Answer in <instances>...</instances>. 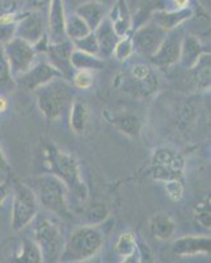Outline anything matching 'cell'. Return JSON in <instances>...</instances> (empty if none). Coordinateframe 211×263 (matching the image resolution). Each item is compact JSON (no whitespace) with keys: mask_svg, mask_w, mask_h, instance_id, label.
<instances>
[{"mask_svg":"<svg viewBox=\"0 0 211 263\" xmlns=\"http://www.w3.org/2000/svg\"><path fill=\"white\" fill-rule=\"evenodd\" d=\"M11 194H12L11 185L8 183H0V210L6 205Z\"/></svg>","mask_w":211,"mask_h":263,"instance_id":"obj_39","label":"cell"},{"mask_svg":"<svg viewBox=\"0 0 211 263\" xmlns=\"http://www.w3.org/2000/svg\"><path fill=\"white\" fill-rule=\"evenodd\" d=\"M104 243L101 230L93 225L79 227L65 241L59 262H84L97 254Z\"/></svg>","mask_w":211,"mask_h":263,"instance_id":"obj_3","label":"cell"},{"mask_svg":"<svg viewBox=\"0 0 211 263\" xmlns=\"http://www.w3.org/2000/svg\"><path fill=\"white\" fill-rule=\"evenodd\" d=\"M3 49L8 61L9 70L15 81L20 75L27 72L36 62L37 51L34 50L32 44L18 37H12L9 41L3 44Z\"/></svg>","mask_w":211,"mask_h":263,"instance_id":"obj_8","label":"cell"},{"mask_svg":"<svg viewBox=\"0 0 211 263\" xmlns=\"http://www.w3.org/2000/svg\"><path fill=\"white\" fill-rule=\"evenodd\" d=\"M117 16L109 17L113 23V27L116 29L117 34L119 37L129 36V32L131 29V20H130V12L126 6V0H117Z\"/></svg>","mask_w":211,"mask_h":263,"instance_id":"obj_26","label":"cell"},{"mask_svg":"<svg viewBox=\"0 0 211 263\" xmlns=\"http://www.w3.org/2000/svg\"><path fill=\"white\" fill-rule=\"evenodd\" d=\"M55 77H62V75L54 66L48 62V60H44L39 62H34V65L27 72H24L16 79V84L25 90L34 91L37 87L48 83Z\"/></svg>","mask_w":211,"mask_h":263,"instance_id":"obj_13","label":"cell"},{"mask_svg":"<svg viewBox=\"0 0 211 263\" xmlns=\"http://www.w3.org/2000/svg\"><path fill=\"white\" fill-rule=\"evenodd\" d=\"M116 253L121 258H123V262H128L130 258H134L137 255L138 243L137 234L133 230H125L118 236L116 241Z\"/></svg>","mask_w":211,"mask_h":263,"instance_id":"obj_22","label":"cell"},{"mask_svg":"<svg viewBox=\"0 0 211 263\" xmlns=\"http://www.w3.org/2000/svg\"><path fill=\"white\" fill-rule=\"evenodd\" d=\"M71 42L74 49H77V50H81L84 51V53L92 54V55H98V57H100L98 42L93 32H91L88 36L83 37V39L76 40V41H71Z\"/></svg>","mask_w":211,"mask_h":263,"instance_id":"obj_32","label":"cell"},{"mask_svg":"<svg viewBox=\"0 0 211 263\" xmlns=\"http://www.w3.org/2000/svg\"><path fill=\"white\" fill-rule=\"evenodd\" d=\"M72 42L70 40H65L58 44H49L46 48V60L59 71L63 78L71 82L74 67L71 65V53H72Z\"/></svg>","mask_w":211,"mask_h":263,"instance_id":"obj_12","label":"cell"},{"mask_svg":"<svg viewBox=\"0 0 211 263\" xmlns=\"http://www.w3.org/2000/svg\"><path fill=\"white\" fill-rule=\"evenodd\" d=\"M13 260L16 262H25V263H39L44 262L39 251L38 246L36 242L29 238H24L20 243V250L13 255Z\"/></svg>","mask_w":211,"mask_h":263,"instance_id":"obj_27","label":"cell"},{"mask_svg":"<svg viewBox=\"0 0 211 263\" xmlns=\"http://www.w3.org/2000/svg\"><path fill=\"white\" fill-rule=\"evenodd\" d=\"M133 53H134V50H133L131 37L130 34H129V36L121 37V39H119V41L117 42V45L116 48H114L112 55H114V58H117L119 62H125V61H128L129 58L133 55Z\"/></svg>","mask_w":211,"mask_h":263,"instance_id":"obj_33","label":"cell"},{"mask_svg":"<svg viewBox=\"0 0 211 263\" xmlns=\"http://www.w3.org/2000/svg\"><path fill=\"white\" fill-rule=\"evenodd\" d=\"M108 216H109L108 206L102 203H96L90 205L88 208H86L81 217L84 218V221H86L87 225L98 227V225L102 224L107 220Z\"/></svg>","mask_w":211,"mask_h":263,"instance_id":"obj_30","label":"cell"},{"mask_svg":"<svg viewBox=\"0 0 211 263\" xmlns=\"http://www.w3.org/2000/svg\"><path fill=\"white\" fill-rule=\"evenodd\" d=\"M37 199L46 211L55 216L70 220L72 213L67 203V189L60 179L53 174H46L36 179Z\"/></svg>","mask_w":211,"mask_h":263,"instance_id":"obj_5","label":"cell"},{"mask_svg":"<svg viewBox=\"0 0 211 263\" xmlns=\"http://www.w3.org/2000/svg\"><path fill=\"white\" fill-rule=\"evenodd\" d=\"M113 124L122 133H125L126 136H130V137H137L142 130V123L134 115H121V116L114 117Z\"/></svg>","mask_w":211,"mask_h":263,"instance_id":"obj_28","label":"cell"},{"mask_svg":"<svg viewBox=\"0 0 211 263\" xmlns=\"http://www.w3.org/2000/svg\"><path fill=\"white\" fill-rule=\"evenodd\" d=\"M15 37L32 45L46 37V20L41 11H27L18 13L15 27Z\"/></svg>","mask_w":211,"mask_h":263,"instance_id":"obj_10","label":"cell"},{"mask_svg":"<svg viewBox=\"0 0 211 263\" xmlns=\"http://www.w3.org/2000/svg\"><path fill=\"white\" fill-rule=\"evenodd\" d=\"M193 8L187 7L184 9H173V11H165V9H159L152 13L151 20H154L156 24L160 25L164 30L170 32L175 28L184 24L185 21L193 16Z\"/></svg>","mask_w":211,"mask_h":263,"instance_id":"obj_17","label":"cell"},{"mask_svg":"<svg viewBox=\"0 0 211 263\" xmlns=\"http://www.w3.org/2000/svg\"><path fill=\"white\" fill-rule=\"evenodd\" d=\"M172 4L175 9H184L191 7L192 0H172Z\"/></svg>","mask_w":211,"mask_h":263,"instance_id":"obj_43","label":"cell"},{"mask_svg":"<svg viewBox=\"0 0 211 263\" xmlns=\"http://www.w3.org/2000/svg\"><path fill=\"white\" fill-rule=\"evenodd\" d=\"M46 37L49 44H58L66 37V11L63 0H50L46 18Z\"/></svg>","mask_w":211,"mask_h":263,"instance_id":"obj_14","label":"cell"},{"mask_svg":"<svg viewBox=\"0 0 211 263\" xmlns=\"http://www.w3.org/2000/svg\"><path fill=\"white\" fill-rule=\"evenodd\" d=\"M93 33H95V36L98 42L100 57H110V55L113 54V50L114 48H116L117 42L121 39V37L117 34L112 20L107 16V17L101 21V24L93 30Z\"/></svg>","mask_w":211,"mask_h":263,"instance_id":"obj_16","label":"cell"},{"mask_svg":"<svg viewBox=\"0 0 211 263\" xmlns=\"http://www.w3.org/2000/svg\"><path fill=\"white\" fill-rule=\"evenodd\" d=\"M165 34L166 30H164L154 20L147 21L135 30L133 36H130L133 50L142 57L150 58L155 51L158 50Z\"/></svg>","mask_w":211,"mask_h":263,"instance_id":"obj_9","label":"cell"},{"mask_svg":"<svg viewBox=\"0 0 211 263\" xmlns=\"http://www.w3.org/2000/svg\"><path fill=\"white\" fill-rule=\"evenodd\" d=\"M16 81L13 79L11 70H9L8 61L4 54L3 45L0 44V92H9L16 88Z\"/></svg>","mask_w":211,"mask_h":263,"instance_id":"obj_29","label":"cell"},{"mask_svg":"<svg viewBox=\"0 0 211 263\" xmlns=\"http://www.w3.org/2000/svg\"><path fill=\"white\" fill-rule=\"evenodd\" d=\"M184 168V157L171 147H159L152 154L151 175L155 180L163 183L166 180L181 179Z\"/></svg>","mask_w":211,"mask_h":263,"instance_id":"obj_7","label":"cell"},{"mask_svg":"<svg viewBox=\"0 0 211 263\" xmlns=\"http://www.w3.org/2000/svg\"><path fill=\"white\" fill-rule=\"evenodd\" d=\"M71 65L74 70H102L105 67V62L101 57L84 53L77 49H72Z\"/></svg>","mask_w":211,"mask_h":263,"instance_id":"obj_23","label":"cell"},{"mask_svg":"<svg viewBox=\"0 0 211 263\" xmlns=\"http://www.w3.org/2000/svg\"><path fill=\"white\" fill-rule=\"evenodd\" d=\"M208 51H210V49H206L202 41L197 36H192V34L184 36L181 41V50H180L179 61L184 67L191 70L196 65L197 61L199 60V57L203 53H208Z\"/></svg>","mask_w":211,"mask_h":263,"instance_id":"obj_18","label":"cell"},{"mask_svg":"<svg viewBox=\"0 0 211 263\" xmlns=\"http://www.w3.org/2000/svg\"><path fill=\"white\" fill-rule=\"evenodd\" d=\"M33 241L38 246L44 262H59L65 238L62 230L53 220L48 217L37 218L33 227Z\"/></svg>","mask_w":211,"mask_h":263,"instance_id":"obj_6","label":"cell"},{"mask_svg":"<svg viewBox=\"0 0 211 263\" xmlns=\"http://www.w3.org/2000/svg\"><path fill=\"white\" fill-rule=\"evenodd\" d=\"M182 37L184 36H182L180 27L166 32L158 50L149 58L151 63H154L158 67H170V66L179 62Z\"/></svg>","mask_w":211,"mask_h":263,"instance_id":"obj_11","label":"cell"},{"mask_svg":"<svg viewBox=\"0 0 211 263\" xmlns=\"http://www.w3.org/2000/svg\"><path fill=\"white\" fill-rule=\"evenodd\" d=\"M163 184L166 195L172 201H180L184 197V185H182L181 179L166 180V182H163Z\"/></svg>","mask_w":211,"mask_h":263,"instance_id":"obj_34","label":"cell"},{"mask_svg":"<svg viewBox=\"0 0 211 263\" xmlns=\"http://www.w3.org/2000/svg\"><path fill=\"white\" fill-rule=\"evenodd\" d=\"M44 167L63 182L66 189L74 194L77 200L86 203L88 200V187L81 178L80 164L71 153L65 152L53 142L44 146Z\"/></svg>","mask_w":211,"mask_h":263,"instance_id":"obj_1","label":"cell"},{"mask_svg":"<svg viewBox=\"0 0 211 263\" xmlns=\"http://www.w3.org/2000/svg\"><path fill=\"white\" fill-rule=\"evenodd\" d=\"M74 88L70 81L63 77H55L34 90L39 111L48 121L54 123L69 115L75 100Z\"/></svg>","mask_w":211,"mask_h":263,"instance_id":"obj_2","label":"cell"},{"mask_svg":"<svg viewBox=\"0 0 211 263\" xmlns=\"http://www.w3.org/2000/svg\"><path fill=\"white\" fill-rule=\"evenodd\" d=\"M176 224L165 213H158L150 220V232L159 241H166L173 236Z\"/></svg>","mask_w":211,"mask_h":263,"instance_id":"obj_21","label":"cell"},{"mask_svg":"<svg viewBox=\"0 0 211 263\" xmlns=\"http://www.w3.org/2000/svg\"><path fill=\"white\" fill-rule=\"evenodd\" d=\"M12 190V206H11V229L13 232H20L29 227L38 215L39 203L36 191L21 182H13L11 184Z\"/></svg>","mask_w":211,"mask_h":263,"instance_id":"obj_4","label":"cell"},{"mask_svg":"<svg viewBox=\"0 0 211 263\" xmlns=\"http://www.w3.org/2000/svg\"><path fill=\"white\" fill-rule=\"evenodd\" d=\"M11 171V164L7 161V157L3 152V147L0 145V173H9Z\"/></svg>","mask_w":211,"mask_h":263,"instance_id":"obj_41","label":"cell"},{"mask_svg":"<svg viewBox=\"0 0 211 263\" xmlns=\"http://www.w3.org/2000/svg\"><path fill=\"white\" fill-rule=\"evenodd\" d=\"M197 224L201 225L205 229H210L211 225V213H210V201H206L203 204H197V213H196Z\"/></svg>","mask_w":211,"mask_h":263,"instance_id":"obj_35","label":"cell"},{"mask_svg":"<svg viewBox=\"0 0 211 263\" xmlns=\"http://www.w3.org/2000/svg\"><path fill=\"white\" fill-rule=\"evenodd\" d=\"M152 72L154 71H152V69L150 66L144 65V63H137V65L133 66V69H131V82L143 81V79L149 78Z\"/></svg>","mask_w":211,"mask_h":263,"instance_id":"obj_36","label":"cell"},{"mask_svg":"<svg viewBox=\"0 0 211 263\" xmlns=\"http://www.w3.org/2000/svg\"><path fill=\"white\" fill-rule=\"evenodd\" d=\"M18 4L17 0H0V16L17 13Z\"/></svg>","mask_w":211,"mask_h":263,"instance_id":"obj_38","label":"cell"},{"mask_svg":"<svg viewBox=\"0 0 211 263\" xmlns=\"http://www.w3.org/2000/svg\"><path fill=\"white\" fill-rule=\"evenodd\" d=\"M71 83L79 90H90L95 83V75L92 70H75L72 74Z\"/></svg>","mask_w":211,"mask_h":263,"instance_id":"obj_31","label":"cell"},{"mask_svg":"<svg viewBox=\"0 0 211 263\" xmlns=\"http://www.w3.org/2000/svg\"><path fill=\"white\" fill-rule=\"evenodd\" d=\"M70 126L77 135H83L87 132L91 123L90 105L83 99H75L69 112Z\"/></svg>","mask_w":211,"mask_h":263,"instance_id":"obj_19","label":"cell"},{"mask_svg":"<svg viewBox=\"0 0 211 263\" xmlns=\"http://www.w3.org/2000/svg\"><path fill=\"white\" fill-rule=\"evenodd\" d=\"M15 24H4V23H0V44L3 45L7 41L15 37Z\"/></svg>","mask_w":211,"mask_h":263,"instance_id":"obj_37","label":"cell"},{"mask_svg":"<svg viewBox=\"0 0 211 263\" xmlns=\"http://www.w3.org/2000/svg\"><path fill=\"white\" fill-rule=\"evenodd\" d=\"M211 239L207 236H184L173 242V253L179 257H196L208 254Z\"/></svg>","mask_w":211,"mask_h":263,"instance_id":"obj_15","label":"cell"},{"mask_svg":"<svg viewBox=\"0 0 211 263\" xmlns=\"http://www.w3.org/2000/svg\"><path fill=\"white\" fill-rule=\"evenodd\" d=\"M9 109V102L4 93L0 92V115L6 114Z\"/></svg>","mask_w":211,"mask_h":263,"instance_id":"obj_42","label":"cell"},{"mask_svg":"<svg viewBox=\"0 0 211 263\" xmlns=\"http://www.w3.org/2000/svg\"><path fill=\"white\" fill-rule=\"evenodd\" d=\"M49 3L50 0H28V6L32 11H41V12L45 7H49Z\"/></svg>","mask_w":211,"mask_h":263,"instance_id":"obj_40","label":"cell"},{"mask_svg":"<svg viewBox=\"0 0 211 263\" xmlns=\"http://www.w3.org/2000/svg\"><path fill=\"white\" fill-rule=\"evenodd\" d=\"M211 60H210V51L203 53L199 60L197 61L196 65L192 67L193 71V78L196 81L197 86L202 90L210 88V79H211Z\"/></svg>","mask_w":211,"mask_h":263,"instance_id":"obj_24","label":"cell"},{"mask_svg":"<svg viewBox=\"0 0 211 263\" xmlns=\"http://www.w3.org/2000/svg\"><path fill=\"white\" fill-rule=\"evenodd\" d=\"M75 13L80 16L93 32L98 25L101 24V21L107 17V8L100 2L92 0V2H87V3L81 4Z\"/></svg>","mask_w":211,"mask_h":263,"instance_id":"obj_20","label":"cell"},{"mask_svg":"<svg viewBox=\"0 0 211 263\" xmlns=\"http://www.w3.org/2000/svg\"><path fill=\"white\" fill-rule=\"evenodd\" d=\"M92 32L86 21L76 13L66 16V37L70 41H76L88 36Z\"/></svg>","mask_w":211,"mask_h":263,"instance_id":"obj_25","label":"cell"}]
</instances>
